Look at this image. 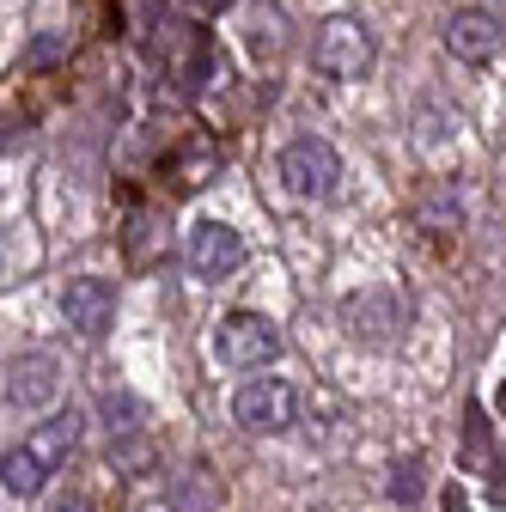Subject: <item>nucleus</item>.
Here are the masks:
<instances>
[{"label": "nucleus", "mask_w": 506, "mask_h": 512, "mask_svg": "<svg viewBox=\"0 0 506 512\" xmlns=\"http://www.w3.org/2000/svg\"><path fill=\"white\" fill-rule=\"evenodd\" d=\"M74 439H80V415L74 409H55L49 421H37L7 458H0V488H7L13 500H31L55 482V470L68 464L74 452Z\"/></svg>", "instance_id": "obj_1"}, {"label": "nucleus", "mask_w": 506, "mask_h": 512, "mask_svg": "<svg viewBox=\"0 0 506 512\" xmlns=\"http://www.w3.org/2000/svg\"><path fill=\"white\" fill-rule=\"evenodd\" d=\"M275 177L293 202H330L342 189V153L324 135H293L275 159Z\"/></svg>", "instance_id": "obj_2"}, {"label": "nucleus", "mask_w": 506, "mask_h": 512, "mask_svg": "<svg viewBox=\"0 0 506 512\" xmlns=\"http://www.w3.org/2000/svg\"><path fill=\"white\" fill-rule=\"evenodd\" d=\"M311 61H318V74H330V80H366L372 61H378V37H372L366 19L336 13V19L318 25V37H311Z\"/></svg>", "instance_id": "obj_3"}, {"label": "nucleus", "mask_w": 506, "mask_h": 512, "mask_svg": "<svg viewBox=\"0 0 506 512\" xmlns=\"http://www.w3.org/2000/svg\"><path fill=\"white\" fill-rule=\"evenodd\" d=\"M153 49H159L165 74L183 98H196V92H208V80H220V49L202 25H165L153 37Z\"/></svg>", "instance_id": "obj_4"}, {"label": "nucleus", "mask_w": 506, "mask_h": 512, "mask_svg": "<svg viewBox=\"0 0 506 512\" xmlns=\"http://www.w3.org/2000/svg\"><path fill=\"white\" fill-rule=\"evenodd\" d=\"M214 360L232 372H257L269 360H281V330L269 311H226L214 324Z\"/></svg>", "instance_id": "obj_5"}, {"label": "nucleus", "mask_w": 506, "mask_h": 512, "mask_svg": "<svg viewBox=\"0 0 506 512\" xmlns=\"http://www.w3.org/2000/svg\"><path fill=\"white\" fill-rule=\"evenodd\" d=\"M232 421L244 433H263V439L293 433L299 427V391L281 384V378H250V384H238V397H232Z\"/></svg>", "instance_id": "obj_6"}, {"label": "nucleus", "mask_w": 506, "mask_h": 512, "mask_svg": "<svg viewBox=\"0 0 506 512\" xmlns=\"http://www.w3.org/2000/svg\"><path fill=\"white\" fill-rule=\"evenodd\" d=\"M342 317H348V336L366 342V348H391V342L403 336V305H397V293H385V287L348 293Z\"/></svg>", "instance_id": "obj_7"}, {"label": "nucleus", "mask_w": 506, "mask_h": 512, "mask_svg": "<svg viewBox=\"0 0 506 512\" xmlns=\"http://www.w3.org/2000/svg\"><path fill=\"white\" fill-rule=\"evenodd\" d=\"M61 317H68L86 342L110 336V324H116V287L104 275H74L68 287H61Z\"/></svg>", "instance_id": "obj_8"}, {"label": "nucleus", "mask_w": 506, "mask_h": 512, "mask_svg": "<svg viewBox=\"0 0 506 512\" xmlns=\"http://www.w3.org/2000/svg\"><path fill=\"white\" fill-rule=\"evenodd\" d=\"M189 269H196L202 281L238 275L244 269V238H238V226H226V220H196V226H189Z\"/></svg>", "instance_id": "obj_9"}, {"label": "nucleus", "mask_w": 506, "mask_h": 512, "mask_svg": "<svg viewBox=\"0 0 506 512\" xmlns=\"http://www.w3.org/2000/svg\"><path fill=\"white\" fill-rule=\"evenodd\" d=\"M500 43H506V31H500V19H494L488 7H458V13L446 19V49H452L458 61H470V68L494 61Z\"/></svg>", "instance_id": "obj_10"}, {"label": "nucleus", "mask_w": 506, "mask_h": 512, "mask_svg": "<svg viewBox=\"0 0 506 512\" xmlns=\"http://www.w3.org/2000/svg\"><path fill=\"white\" fill-rule=\"evenodd\" d=\"M61 397V366H55V354H19L13 366H7V403L13 409H49Z\"/></svg>", "instance_id": "obj_11"}, {"label": "nucleus", "mask_w": 506, "mask_h": 512, "mask_svg": "<svg viewBox=\"0 0 506 512\" xmlns=\"http://www.w3.org/2000/svg\"><path fill=\"white\" fill-rule=\"evenodd\" d=\"M287 19L275 13V7H257V13H250V55H257V61H281L287 55Z\"/></svg>", "instance_id": "obj_12"}, {"label": "nucleus", "mask_w": 506, "mask_h": 512, "mask_svg": "<svg viewBox=\"0 0 506 512\" xmlns=\"http://www.w3.org/2000/svg\"><path fill=\"white\" fill-rule=\"evenodd\" d=\"M391 494H397V500H415V494H421V458L397 464V482H391Z\"/></svg>", "instance_id": "obj_13"}, {"label": "nucleus", "mask_w": 506, "mask_h": 512, "mask_svg": "<svg viewBox=\"0 0 506 512\" xmlns=\"http://www.w3.org/2000/svg\"><path fill=\"white\" fill-rule=\"evenodd\" d=\"M104 415H110V433H116V427L129 433V427H135V397H104Z\"/></svg>", "instance_id": "obj_14"}, {"label": "nucleus", "mask_w": 506, "mask_h": 512, "mask_svg": "<svg viewBox=\"0 0 506 512\" xmlns=\"http://www.w3.org/2000/svg\"><path fill=\"white\" fill-rule=\"evenodd\" d=\"M55 512H92V500L86 494H68V500H55Z\"/></svg>", "instance_id": "obj_15"}, {"label": "nucleus", "mask_w": 506, "mask_h": 512, "mask_svg": "<svg viewBox=\"0 0 506 512\" xmlns=\"http://www.w3.org/2000/svg\"><path fill=\"white\" fill-rule=\"evenodd\" d=\"M439 512H470V506H464V494L452 488V494H446V506H439Z\"/></svg>", "instance_id": "obj_16"}]
</instances>
